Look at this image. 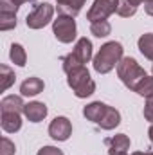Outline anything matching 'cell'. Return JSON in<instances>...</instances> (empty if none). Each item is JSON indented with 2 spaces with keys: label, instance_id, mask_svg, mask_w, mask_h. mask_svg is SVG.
<instances>
[{
  "label": "cell",
  "instance_id": "cell-1",
  "mask_svg": "<svg viewBox=\"0 0 153 155\" xmlns=\"http://www.w3.org/2000/svg\"><path fill=\"white\" fill-rule=\"evenodd\" d=\"M122 45L119 41H108L105 43L99 52L94 56V71L99 74H106L114 69L115 65H119V61L122 60Z\"/></svg>",
  "mask_w": 153,
  "mask_h": 155
},
{
  "label": "cell",
  "instance_id": "cell-2",
  "mask_svg": "<svg viewBox=\"0 0 153 155\" xmlns=\"http://www.w3.org/2000/svg\"><path fill=\"white\" fill-rule=\"evenodd\" d=\"M117 76H119V79H121L130 90L135 92L137 85L148 76V74H146V71L137 63L135 58L126 56V58H122V60L119 61V65H117Z\"/></svg>",
  "mask_w": 153,
  "mask_h": 155
},
{
  "label": "cell",
  "instance_id": "cell-3",
  "mask_svg": "<svg viewBox=\"0 0 153 155\" xmlns=\"http://www.w3.org/2000/svg\"><path fill=\"white\" fill-rule=\"evenodd\" d=\"M90 60H92V41L88 38H79L76 41L74 51L61 60L63 61V71L69 74L76 69L85 67V63H88Z\"/></svg>",
  "mask_w": 153,
  "mask_h": 155
},
{
  "label": "cell",
  "instance_id": "cell-4",
  "mask_svg": "<svg viewBox=\"0 0 153 155\" xmlns=\"http://www.w3.org/2000/svg\"><path fill=\"white\" fill-rule=\"evenodd\" d=\"M67 76H69L67 83L74 90L76 97H88V96H92L96 92V83H94V79L90 78V72L85 67L69 72Z\"/></svg>",
  "mask_w": 153,
  "mask_h": 155
},
{
  "label": "cell",
  "instance_id": "cell-5",
  "mask_svg": "<svg viewBox=\"0 0 153 155\" xmlns=\"http://www.w3.org/2000/svg\"><path fill=\"white\" fill-rule=\"evenodd\" d=\"M52 15H54V5H50L47 2L36 4L33 7V11L27 15L25 24H27L29 29H41V27H45L52 20Z\"/></svg>",
  "mask_w": 153,
  "mask_h": 155
},
{
  "label": "cell",
  "instance_id": "cell-6",
  "mask_svg": "<svg viewBox=\"0 0 153 155\" xmlns=\"http://www.w3.org/2000/svg\"><path fill=\"white\" fill-rule=\"evenodd\" d=\"M52 33L61 43H70L76 40V22L70 16H63L60 15L54 22H52Z\"/></svg>",
  "mask_w": 153,
  "mask_h": 155
},
{
  "label": "cell",
  "instance_id": "cell-7",
  "mask_svg": "<svg viewBox=\"0 0 153 155\" xmlns=\"http://www.w3.org/2000/svg\"><path fill=\"white\" fill-rule=\"evenodd\" d=\"M117 5L119 0H94L92 7L86 13V20H90V24L97 20H106L110 15L117 11Z\"/></svg>",
  "mask_w": 153,
  "mask_h": 155
},
{
  "label": "cell",
  "instance_id": "cell-8",
  "mask_svg": "<svg viewBox=\"0 0 153 155\" xmlns=\"http://www.w3.org/2000/svg\"><path fill=\"white\" fill-rule=\"evenodd\" d=\"M72 134V124L67 117H56L49 124V135L54 141H67Z\"/></svg>",
  "mask_w": 153,
  "mask_h": 155
},
{
  "label": "cell",
  "instance_id": "cell-9",
  "mask_svg": "<svg viewBox=\"0 0 153 155\" xmlns=\"http://www.w3.org/2000/svg\"><path fill=\"white\" fill-rule=\"evenodd\" d=\"M108 146V155H128L130 150V137L124 134H117L112 139L105 141Z\"/></svg>",
  "mask_w": 153,
  "mask_h": 155
},
{
  "label": "cell",
  "instance_id": "cell-10",
  "mask_svg": "<svg viewBox=\"0 0 153 155\" xmlns=\"http://www.w3.org/2000/svg\"><path fill=\"white\" fill-rule=\"evenodd\" d=\"M58 2V13L60 15H63V16H70V18H74L79 15V11L83 9V5H85V2L86 0H56Z\"/></svg>",
  "mask_w": 153,
  "mask_h": 155
},
{
  "label": "cell",
  "instance_id": "cell-11",
  "mask_svg": "<svg viewBox=\"0 0 153 155\" xmlns=\"http://www.w3.org/2000/svg\"><path fill=\"white\" fill-rule=\"evenodd\" d=\"M24 114L31 123H40V121H43L47 117V107L43 103H40V101H33V103L25 105Z\"/></svg>",
  "mask_w": 153,
  "mask_h": 155
},
{
  "label": "cell",
  "instance_id": "cell-12",
  "mask_svg": "<svg viewBox=\"0 0 153 155\" xmlns=\"http://www.w3.org/2000/svg\"><path fill=\"white\" fill-rule=\"evenodd\" d=\"M2 130L7 134H15L22 128V117L18 112H2Z\"/></svg>",
  "mask_w": 153,
  "mask_h": 155
},
{
  "label": "cell",
  "instance_id": "cell-13",
  "mask_svg": "<svg viewBox=\"0 0 153 155\" xmlns=\"http://www.w3.org/2000/svg\"><path fill=\"white\" fill-rule=\"evenodd\" d=\"M119 123H121V114H119V110H115L114 107H106V110H105V114L101 117V121L97 123L103 130H114L115 126H119Z\"/></svg>",
  "mask_w": 153,
  "mask_h": 155
},
{
  "label": "cell",
  "instance_id": "cell-14",
  "mask_svg": "<svg viewBox=\"0 0 153 155\" xmlns=\"http://www.w3.org/2000/svg\"><path fill=\"white\" fill-rule=\"evenodd\" d=\"M106 107H108V105H105V103H101V101H94V103H90V105H86V107L83 108V116L86 117L88 121H92V123L97 124V123L101 121L103 114H105Z\"/></svg>",
  "mask_w": 153,
  "mask_h": 155
},
{
  "label": "cell",
  "instance_id": "cell-15",
  "mask_svg": "<svg viewBox=\"0 0 153 155\" xmlns=\"http://www.w3.org/2000/svg\"><path fill=\"white\" fill-rule=\"evenodd\" d=\"M45 83L40 78H27L22 85H20V94L22 96H36L40 92H43Z\"/></svg>",
  "mask_w": 153,
  "mask_h": 155
},
{
  "label": "cell",
  "instance_id": "cell-16",
  "mask_svg": "<svg viewBox=\"0 0 153 155\" xmlns=\"http://www.w3.org/2000/svg\"><path fill=\"white\" fill-rule=\"evenodd\" d=\"M25 105L22 101L20 96H5L2 101H0V110L2 112H24Z\"/></svg>",
  "mask_w": 153,
  "mask_h": 155
},
{
  "label": "cell",
  "instance_id": "cell-17",
  "mask_svg": "<svg viewBox=\"0 0 153 155\" xmlns=\"http://www.w3.org/2000/svg\"><path fill=\"white\" fill-rule=\"evenodd\" d=\"M137 45H139V51L142 52V56L153 61V33L142 35L137 41Z\"/></svg>",
  "mask_w": 153,
  "mask_h": 155
},
{
  "label": "cell",
  "instance_id": "cell-18",
  "mask_svg": "<svg viewBox=\"0 0 153 155\" xmlns=\"http://www.w3.org/2000/svg\"><path fill=\"white\" fill-rule=\"evenodd\" d=\"M90 33L96 38H105V36H108L112 33V25L106 20H97V22H92L90 24Z\"/></svg>",
  "mask_w": 153,
  "mask_h": 155
},
{
  "label": "cell",
  "instance_id": "cell-19",
  "mask_svg": "<svg viewBox=\"0 0 153 155\" xmlns=\"http://www.w3.org/2000/svg\"><path fill=\"white\" fill-rule=\"evenodd\" d=\"M11 61L18 67H25V61H27V54H25V49L20 45V43H13L11 45Z\"/></svg>",
  "mask_w": 153,
  "mask_h": 155
},
{
  "label": "cell",
  "instance_id": "cell-20",
  "mask_svg": "<svg viewBox=\"0 0 153 155\" xmlns=\"http://www.w3.org/2000/svg\"><path fill=\"white\" fill-rule=\"evenodd\" d=\"M135 92L139 94V96H142V97H151L153 96V76H146L139 85H137V88H135Z\"/></svg>",
  "mask_w": 153,
  "mask_h": 155
},
{
  "label": "cell",
  "instance_id": "cell-21",
  "mask_svg": "<svg viewBox=\"0 0 153 155\" xmlns=\"http://www.w3.org/2000/svg\"><path fill=\"white\" fill-rule=\"evenodd\" d=\"M115 13L122 18H128V16H133L137 13V5H133L130 0H119V5H117Z\"/></svg>",
  "mask_w": 153,
  "mask_h": 155
},
{
  "label": "cell",
  "instance_id": "cell-22",
  "mask_svg": "<svg viewBox=\"0 0 153 155\" xmlns=\"http://www.w3.org/2000/svg\"><path fill=\"white\" fill-rule=\"evenodd\" d=\"M0 78H2V85H0V88L2 90H7L13 83H15V72L7 67V65H0Z\"/></svg>",
  "mask_w": 153,
  "mask_h": 155
},
{
  "label": "cell",
  "instance_id": "cell-23",
  "mask_svg": "<svg viewBox=\"0 0 153 155\" xmlns=\"http://www.w3.org/2000/svg\"><path fill=\"white\" fill-rule=\"evenodd\" d=\"M16 27V15L0 13V31H9Z\"/></svg>",
  "mask_w": 153,
  "mask_h": 155
},
{
  "label": "cell",
  "instance_id": "cell-24",
  "mask_svg": "<svg viewBox=\"0 0 153 155\" xmlns=\"http://www.w3.org/2000/svg\"><path fill=\"white\" fill-rule=\"evenodd\" d=\"M15 143L7 137H2L0 141V155H15Z\"/></svg>",
  "mask_w": 153,
  "mask_h": 155
},
{
  "label": "cell",
  "instance_id": "cell-25",
  "mask_svg": "<svg viewBox=\"0 0 153 155\" xmlns=\"http://www.w3.org/2000/svg\"><path fill=\"white\" fill-rule=\"evenodd\" d=\"M18 4H15L13 0H0V13H7V15H16L18 11Z\"/></svg>",
  "mask_w": 153,
  "mask_h": 155
},
{
  "label": "cell",
  "instance_id": "cell-26",
  "mask_svg": "<svg viewBox=\"0 0 153 155\" xmlns=\"http://www.w3.org/2000/svg\"><path fill=\"white\" fill-rule=\"evenodd\" d=\"M144 119L153 123V96L146 99V105H144Z\"/></svg>",
  "mask_w": 153,
  "mask_h": 155
},
{
  "label": "cell",
  "instance_id": "cell-27",
  "mask_svg": "<svg viewBox=\"0 0 153 155\" xmlns=\"http://www.w3.org/2000/svg\"><path fill=\"white\" fill-rule=\"evenodd\" d=\"M36 155H63V152L58 150V148H54V146H43L41 150H38Z\"/></svg>",
  "mask_w": 153,
  "mask_h": 155
},
{
  "label": "cell",
  "instance_id": "cell-28",
  "mask_svg": "<svg viewBox=\"0 0 153 155\" xmlns=\"http://www.w3.org/2000/svg\"><path fill=\"white\" fill-rule=\"evenodd\" d=\"M144 9H146V13L153 16V2H148V4H144Z\"/></svg>",
  "mask_w": 153,
  "mask_h": 155
},
{
  "label": "cell",
  "instance_id": "cell-29",
  "mask_svg": "<svg viewBox=\"0 0 153 155\" xmlns=\"http://www.w3.org/2000/svg\"><path fill=\"white\" fill-rule=\"evenodd\" d=\"M148 135H150V141H151V144H153V123H151V126H150V130H148Z\"/></svg>",
  "mask_w": 153,
  "mask_h": 155
},
{
  "label": "cell",
  "instance_id": "cell-30",
  "mask_svg": "<svg viewBox=\"0 0 153 155\" xmlns=\"http://www.w3.org/2000/svg\"><path fill=\"white\" fill-rule=\"evenodd\" d=\"M132 155H153V152H133Z\"/></svg>",
  "mask_w": 153,
  "mask_h": 155
},
{
  "label": "cell",
  "instance_id": "cell-31",
  "mask_svg": "<svg viewBox=\"0 0 153 155\" xmlns=\"http://www.w3.org/2000/svg\"><path fill=\"white\" fill-rule=\"evenodd\" d=\"M15 4H18V5H22L24 2H36V0H13Z\"/></svg>",
  "mask_w": 153,
  "mask_h": 155
},
{
  "label": "cell",
  "instance_id": "cell-32",
  "mask_svg": "<svg viewBox=\"0 0 153 155\" xmlns=\"http://www.w3.org/2000/svg\"><path fill=\"white\" fill-rule=\"evenodd\" d=\"M130 2H132V4H133V5H137V7H139V4H141V2H142V0H130Z\"/></svg>",
  "mask_w": 153,
  "mask_h": 155
},
{
  "label": "cell",
  "instance_id": "cell-33",
  "mask_svg": "<svg viewBox=\"0 0 153 155\" xmlns=\"http://www.w3.org/2000/svg\"><path fill=\"white\" fill-rule=\"evenodd\" d=\"M142 2H144V4H148V2H153V0H142Z\"/></svg>",
  "mask_w": 153,
  "mask_h": 155
},
{
  "label": "cell",
  "instance_id": "cell-34",
  "mask_svg": "<svg viewBox=\"0 0 153 155\" xmlns=\"http://www.w3.org/2000/svg\"><path fill=\"white\" fill-rule=\"evenodd\" d=\"M151 72H153V67H151Z\"/></svg>",
  "mask_w": 153,
  "mask_h": 155
}]
</instances>
